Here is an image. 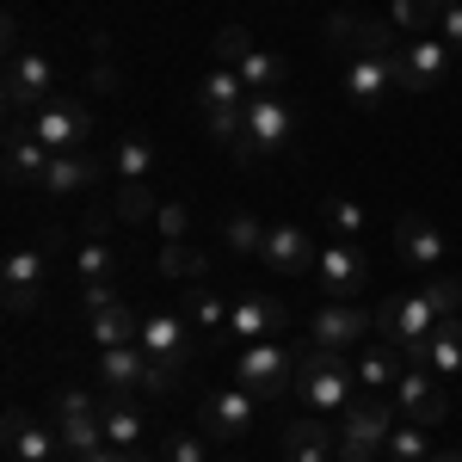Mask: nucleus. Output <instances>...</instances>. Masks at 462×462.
Masks as SVG:
<instances>
[{
  "label": "nucleus",
  "instance_id": "f704fd0d",
  "mask_svg": "<svg viewBox=\"0 0 462 462\" xmlns=\"http://www.w3.org/2000/svg\"><path fill=\"white\" fill-rule=\"evenodd\" d=\"M222 241H228V253H241V259H259V247H265V222L253 210H235L228 222H222Z\"/></svg>",
  "mask_w": 462,
  "mask_h": 462
},
{
  "label": "nucleus",
  "instance_id": "49530a36",
  "mask_svg": "<svg viewBox=\"0 0 462 462\" xmlns=\"http://www.w3.org/2000/svg\"><path fill=\"white\" fill-rule=\"evenodd\" d=\"M438 37H444V43H450V50L462 56V0H444V19H438Z\"/></svg>",
  "mask_w": 462,
  "mask_h": 462
},
{
  "label": "nucleus",
  "instance_id": "c85d7f7f",
  "mask_svg": "<svg viewBox=\"0 0 462 462\" xmlns=\"http://www.w3.org/2000/svg\"><path fill=\"white\" fill-rule=\"evenodd\" d=\"M99 420H106V444H117V450H136L143 444V413L130 407V394H99Z\"/></svg>",
  "mask_w": 462,
  "mask_h": 462
},
{
  "label": "nucleus",
  "instance_id": "3c124183",
  "mask_svg": "<svg viewBox=\"0 0 462 462\" xmlns=\"http://www.w3.org/2000/svg\"><path fill=\"white\" fill-rule=\"evenodd\" d=\"M431 462H462V450H444V457H431Z\"/></svg>",
  "mask_w": 462,
  "mask_h": 462
},
{
  "label": "nucleus",
  "instance_id": "864d4df0",
  "mask_svg": "<svg viewBox=\"0 0 462 462\" xmlns=\"http://www.w3.org/2000/svg\"><path fill=\"white\" fill-rule=\"evenodd\" d=\"M6 462H13V457H6Z\"/></svg>",
  "mask_w": 462,
  "mask_h": 462
},
{
  "label": "nucleus",
  "instance_id": "4468645a",
  "mask_svg": "<svg viewBox=\"0 0 462 462\" xmlns=\"http://www.w3.org/2000/svg\"><path fill=\"white\" fill-rule=\"evenodd\" d=\"M0 148H6V185H43V173H50V148L37 143V130L25 124V117H6Z\"/></svg>",
  "mask_w": 462,
  "mask_h": 462
},
{
  "label": "nucleus",
  "instance_id": "1a4fd4ad",
  "mask_svg": "<svg viewBox=\"0 0 462 462\" xmlns=\"http://www.w3.org/2000/svg\"><path fill=\"white\" fill-rule=\"evenodd\" d=\"M315 235L309 228H296V222H278V228H265V247H259V265L272 272V278H309L315 272Z\"/></svg>",
  "mask_w": 462,
  "mask_h": 462
},
{
  "label": "nucleus",
  "instance_id": "2eb2a0df",
  "mask_svg": "<svg viewBox=\"0 0 462 462\" xmlns=\"http://www.w3.org/2000/svg\"><path fill=\"white\" fill-rule=\"evenodd\" d=\"M394 253H401V265H407V272H420V278H426V272L444 265V235L431 228L426 216H401V222H394Z\"/></svg>",
  "mask_w": 462,
  "mask_h": 462
},
{
  "label": "nucleus",
  "instance_id": "a211bd4d",
  "mask_svg": "<svg viewBox=\"0 0 462 462\" xmlns=\"http://www.w3.org/2000/svg\"><path fill=\"white\" fill-rule=\"evenodd\" d=\"M6 457L13 462H56L62 457V438H56V426H37L32 413H6Z\"/></svg>",
  "mask_w": 462,
  "mask_h": 462
},
{
  "label": "nucleus",
  "instance_id": "4c0bfd02",
  "mask_svg": "<svg viewBox=\"0 0 462 462\" xmlns=\"http://www.w3.org/2000/svg\"><path fill=\"white\" fill-rule=\"evenodd\" d=\"M420 296L431 302V315H462V278H450V272H426V284H420Z\"/></svg>",
  "mask_w": 462,
  "mask_h": 462
},
{
  "label": "nucleus",
  "instance_id": "ddd939ff",
  "mask_svg": "<svg viewBox=\"0 0 462 462\" xmlns=\"http://www.w3.org/2000/svg\"><path fill=\"white\" fill-rule=\"evenodd\" d=\"M394 407H401V420H407V426H426V431H431V426H444L450 394L431 383V370H420V364H413V370L394 383Z\"/></svg>",
  "mask_w": 462,
  "mask_h": 462
},
{
  "label": "nucleus",
  "instance_id": "9d476101",
  "mask_svg": "<svg viewBox=\"0 0 462 462\" xmlns=\"http://www.w3.org/2000/svg\"><path fill=\"white\" fill-rule=\"evenodd\" d=\"M290 309L272 296V290H247V296H235L228 302V333L241 339V346H259V339H278L284 333Z\"/></svg>",
  "mask_w": 462,
  "mask_h": 462
},
{
  "label": "nucleus",
  "instance_id": "6e6552de",
  "mask_svg": "<svg viewBox=\"0 0 462 462\" xmlns=\"http://www.w3.org/2000/svg\"><path fill=\"white\" fill-rule=\"evenodd\" d=\"M315 278L333 302H352V296L370 290V253L357 247V241H327L315 259Z\"/></svg>",
  "mask_w": 462,
  "mask_h": 462
},
{
  "label": "nucleus",
  "instance_id": "8fccbe9b",
  "mask_svg": "<svg viewBox=\"0 0 462 462\" xmlns=\"http://www.w3.org/2000/svg\"><path fill=\"white\" fill-rule=\"evenodd\" d=\"M93 87H99V93H117V69L99 62V69H93Z\"/></svg>",
  "mask_w": 462,
  "mask_h": 462
},
{
  "label": "nucleus",
  "instance_id": "aec40b11",
  "mask_svg": "<svg viewBox=\"0 0 462 462\" xmlns=\"http://www.w3.org/2000/svg\"><path fill=\"white\" fill-rule=\"evenodd\" d=\"M191 333L198 327H185L179 315H167V309H154V315H143V352L148 357H167V364H191Z\"/></svg>",
  "mask_w": 462,
  "mask_h": 462
},
{
  "label": "nucleus",
  "instance_id": "412c9836",
  "mask_svg": "<svg viewBox=\"0 0 462 462\" xmlns=\"http://www.w3.org/2000/svg\"><path fill=\"white\" fill-rule=\"evenodd\" d=\"M87 339H93L99 352H117V346H143V320H136V309L111 302V309H93V315H87Z\"/></svg>",
  "mask_w": 462,
  "mask_h": 462
},
{
  "label": "nucleus",
  "instance_id": "7c9ffc66",
  "mask_svg": "<svg viewBox=\"0 0 462 462\" xmlns=\"http://www.w3.org/2000/svg\"><path fill=\"white\" fill-rule=\"evenodd\" d=\"M111 173L117 179H148L154 173V136H143V130L117 136V148H111Z\"/></svg>",
  "mask_w": 462,
  "mask_h": 462
},
{
  "label": "nucleus",
  "instance_id": "37998d69",
  "mask_svg": "<svg viewBox=\"0 0 462 462\" xmlns=\"http://www.w3.org/2000/svg\"><path fill=\"white\" fill-rule=\"evenodd\" d=\"M93 407H99L93 389H56L50 394V420H62V413H93Z\"/></svg>",
  "mask_w": 462,
  "mask_h": 462
},
{
  "label": "nucleus",
  "instance_id": "603ef678",
  "mask_svg": "<svg viewBox=\"0 0 462 462\" xmlns=\"http://www.w3.org/2000/svg\"><path fill=\"white\" fill-rule=\"evenodd\" d=\"M315 462H333V457H315Z\"/></svg>",
  "mask_w": 462,
  "mask_h": 462
},
{
  "label": "nucleus",
  "instance_id": "c9c22d12",
  "mask_svg": "<svg viewBox=\"0 0 462 462\" xmlns=\"http://www.w3.org/2000/svg\"><path fill=\"white\" fill-rule=\"evenodd\" d=\"M253 50H259V43H253V32H247V25H222V32L210 37L216 69H241V62H247Z\"/></svg>",
  "mask_w": 462,
  "mask_h": 462
},
{
  "label": "nucleus",
  "instance_id": "9b49d317",
  "mask_svg": "<svg viewBox=\"0 0 462 462\" xmlns=\"http://www.w3.org/2000/svg\"><path fill=\"white\" fill-rule=\"evenodd\" d=\"M0 296H6V315H32L43 302V247H13L0 265Z\"/></svg>",
  "mask_w": 462,
  "mask_h": 462
},
{
  "label": "nucleus",
  "instance_id": "a19ab883",
  "mask_svg": "<svg viewBox=\"0 0 462 462\" xmlns=\"http://www.w3.org/2000/svg\"><path fill=\"white\" fill-rule=\"evenodd\" d=\"M117 216H130V222H154V216H161L148 179H124V185H117Z\"/></svg>",
  "mask_w": 462,
  "mask_h": 462
},
{
  "label": "nucleus",
  "instance_id": "f03ea898",
  "mask_svg": "<svg viewBox=\"0 0 462 462\" xmlns=\"http://www.w3.org/2000/svg\"><path fill=\"white\" fill-rule=\"evenodd\" d=\"M394 394H357L352 407L339 413V444H333V462H370L394 431Z\"/></svg>",
  "mask_w": 462,
  "mask_h": 462
},
{
  "label": "nucleus",
  "instance_id": "6ab92c4d",
  "mask_svg": "<svg viewBox=\"0 0 462 462\" xmlns=\"http://www.w3.org/2000/svg\"><path fill=\"white\" fill-rule=\"evenodd\" d=\"M290 130H296V117L278 93H247V136L259 143V154H272V148L290 143Z\"/></svg>",
  "mask_w": 462,
  "mask_h": 462
},
{
  "label": "nucleus",
  "instance_id": "79ce46f5",
  "mask_svg": "<svg viewBox=\"0 0 462 462\" xmlns=\"http://www.w3.org/2000/svg\"><path fill=\"white\" fill-rule=\"evenodd\" d=\"M357 25H364V19H357V13H333V19H327V50H333V56H339V62H346V56H352V43H357Z\"/></svg>",
  "mask_w": 462,
  "mask_h": 462
},
{
  "label": "nucleus",
  "instance_id": "5701e85b",
  "mask_svg": "<svg viewBox=\"0 0 462 462\" xmlns=\"http://www.w3.org/2000/svg\"><path fill=\"white\" fill-rule=\"evenodd\" d=\"M401 346H389V339H383V346H370V352H357V389H370V394H394V383H401V376H407V370H401Z\"/></svg>",
  "mask_w": 462,
  "mask_h": 462
},
{
  "label": "nucleus",
  "instance_id": "20e7f679",
  "mask_svg": "<svg viewBox=\"0 0 462 462\" xmlns=\"http://www.w3.org/2000/svg\"><path fill=\"white\" fill-rule=\"evenodd\" d=\"M290 383H296V352L278 339H259L235 357V389L259 394V401H290Z\"/></svg>",
  "mask_w": 462,
  "mask_h": 462
},
{
  "label": "nucleus",
  "instance_id": "58836bf2",
  "mask_svg": "<svg viewBox=\"0 0 462 462\" xmlns=\"http://www.w3.org/2000/svg\"><path fill=\"white\" fill-rule=\"evenodd\" d=\"M161 272H167V278H185V284H198V278H204V253L191 247V241H161Z\"/></svg>",
  "mask_w": 462,
  "mask_h": 462
},
{
  "label": "nucleus",
  "instance_id": "f8f14e48",
  "mask_svg": "<svg viewBox=\"0 0 462 462\" xmlns=\"http://www.w3.org/2000/svg\"><path fill=\"white\" fill-rule=\"evenodd\" d=\"M259 394H247V389H222V394H210L204 401V413H198V426H204V438H247L253 431V420H259Z\"/></svg>",
  "mask_w": 462,
  "mask_h": 462
},
{
  "label": "nucleus",
  "instance_id": "a18cd8bd",
  "mask_svg": "<svg viewBox=\"0 0 462 462\" xmlns=\"http://www.w3.org/2000/svg\"><path fill=\"white\" fill-rule=\"evenodd\" d=\"M154 228H161V241H185V228H191V210H185V204H161Z\"/></svg>",
  "mask_w": 462,
  "mask_h": 462
},
{
  "label": "nucleus",
  "instance_id": "4be33fe9",
  "mask_svg": "<svg viewBox=\"0 0 462 462\" xmlns=\"http://www.w3.org/2000/svg\"><path fill=\"white\" fill-rule=\"evenodd\" d=\"M394 87V69L389 62H376V56H346V93H352V106H383V93Z\"/></svg>",
  "mask_w": 462,
  "mask_h": 462
},
{
  "label": "nucleus",
  "instance_id": "ea45409f",
  "mask_svg": "<svg viewBox=\"0 0 462 462\" xmlns=\"http://www.w3.org/2000/svg\"><path fill=\"white\" fill-rule=\"evenodd\" d=\"M383 457L389 462H431V450H426V426H401L389 431V444H383Z\"/></svg>",
  "mask_w": 462,
  "mask_h": 462
},
{
  "label": "nucleus",
  "instance_id": "f3484780",
  "mask_svg": "<svg viewBox=\"0 0 462 462\" xmlns=\"http://www.w3.org/2000/svg\"><path fill=\"white\" fill-rule=\"evenodd\" d=\"M339 444V420L333 413H302L284 426V462H315V457H333Z\"/></svg>",
  "mask_w": 462,
  "mask_h": 462
},
{
  "label": "nucleus",
  "instance_id": "72a5a7b5",
  "mask_svg": "<svg viewBox=\"0 0 462 462\" xmlns=\"http://www.w3.org/2000/svg\"><path fill=\"white\" fill-rule=\"evenodd\" d=\"M241 80H247V93H278V87H284V56H278V50H253L247 62H241Z\"/></svg>",
  "mask_w": 462,
  "mask_h": 462
},
{
  "label": "nucleus",
  "instance_id": "f257e3e1",
  "mask_svg": "<svg viewBox=\"0 0 462 462\" xmlns=\"http://www.w3.org/2000/svg\"><path fill=\"white\" fill-rule=\"evenodd\" d=\"M290 401H302L309 413H346L357 401V364H346V352H333V346H315L309 339V352H296V383H290Z\"/></svg>",
  "mask_w": 462,
  "mask_h": 462
},
{
  "label": "nucleus",
  "instance_id": "cd10ccee",
  "mask_svg": "<svg viewBox=\"0 0 462 462\" xmlns=\"http://www.w3.org/2000/svg\"><path fill=\"white\" fill-rule=\"evenodd\" d=\"M56 426V438H62V457L80 462V457H93L99 444H106V420H99V407L93 413H62V420H50Z\"/></svg>",
  "mask_w": 462,
  "mask_h": 462
},
{
  "label": "nucleus",
  "instance_id": "0eeeda50",
  "mask_svg": "<svg viewBox=\"0 0 462 462\" xmlns=\"http://www.w3.org/2000/svg\"><path fill=\"white\" fill-rule=\"evenodd\" d=\"M450 56L457 50L444 37H407L401 56H394V93H431V87H444Z\"/></svg>",
  "mask_w": 462,
  "mask_h": 462
},
{
  "label": "nucleus",
  "instance_id": "09e8293b",
  "mask_svg": "<svg viewBox=\"0 0 462 462\" xmlns=\"http://www.w3.org/2000/svg\"><path fill=\"white\" fill-rule=\"evenodd\" d=\"M80 462H148V457H143V444H136V450H117V444H99L93 457H80Z\"/></svg>",
  "mask_w": 462,
  "mask_h": 462
},
{
  "label": "nucleus",
  "instance_id": "423d86ee",
  "mask_svg": "<svg viewBox=\"0 0 462 462\" xmlns=\"http://www.w3.org/2000/svg\"><path fill=\"white\" fill-rule=\"evenodd\" d=\"M32 130L50 154H87V148H93V117H87L80 99H50V106H37Z\"/></svg>",
  "mask_w": 462,
  "mask_h": 462
},
{
  "label": "nucleus",
  "instance_id": "bb28decb",
  "mask_svg": "<svg viewBox=\"0 0 462 462\" xmlns=\"http://www.w3.org/2000/svg\"><path fill=\"white\" fill-rule=\"evenodd\" d=\"M420 370H431V376H462V315H444L431 327L426 364H420Z\"/></svg>",
  "mask_w": 462,
  "mask_h": 462
},
{
  "label": "nucleus",
  "instance_id": "473e14b6",
  "mask_svg": "<svg viewBox=\"0 0 462 462\" xmlns=\"http://www.w3.org/2000/svg\"><path fill=\"white\" fill-rule=\"evenodd\" d=\"M185 309H191V327L198 333H228V302L210 284H185Z\"/></svg>",
  "mask_w": 462,
  "mask_h": 462
},
{
  "label": "nucleus",
  "instance_id": "7ed1b4c3",
  "mask_svg": "<svg viewBox=\"0 0 462 462\" xmlns=\"http://www.w3.org/2000/svg\"><path fill=\"white\" fill-rule=\"evenodd\" d=\"M431 327H438V315H431V302L420 290H394V296H383V309H376V333H383L389 346H401L407 364H426Z\"/></svg>",
  "mask_w": 462,
  "mask_h": 462
},
{
  "label": "nucleus",
  "instance_id": "c756f323",
  "mask_svg": "<svg viewBox=\"0 0 462 462\" xmlns=\"http://www.w3.org/2000/svg\"><path fill=\"white\" fill-rule=\"evenodd\" d=\"M198 111H222V106H247V80L235 69H210L204 80H198Z\"/></svg>",
  "mask_w": 462,
  "mask_h": 462
},
{
  "label": "nucleus",
  "instance_id": "393cba45",
  "mask_svg": "<svg viewBox=\"0 0 462 462\" xmlns=\"http://www.w3.org/2000/svg\"><path fill=\"white\" fill-rule=\"evenodd\" d=\"M143 370H148V352H143V346H117V352H99V389H106V394L143 389Z\"/></svg>",
  "mask_w": 462,
  "mask_h": 462
},
{
  "label": "nucleus",
  "instance_id": "b1692460",
  "mask_svg": "<svg viewBox=\"0 0 462 462\" xmlns=\"http://www.w3.org/2000/svg\"><path fill=\"white\" fill-rule=\"evenodd\" d=\"M74 272H80V284H117V247L106 241V228L93 222L87 228V241L74 247Z\"/></svg>",
  "mask_w": 462,
  "mask_h": 462
},
{
  "label": "nucleus",
  "instance_id": "a878e982",
  "mask_svg": "<svg viewBox=\"0 0 462 462\" xmlns=\"http://www.w3.org/2000/svg\"><path fill=\"white\" fill-rule=\"evenodd\" d=\"M106 173V161L87 148V154H50V173H43V191H56V198H69L80 185H93V179Z\"/></svg>",
  "mask_w": 462,
  "mask_h": 462
},
{
  "label": "nucleus",
  "instance_id": "2f4dec72",
  "mask_svg": "<svg viewBox=\"0 0 462 462\" xmlns=\"http://www.w3.org/2000/svg\"><path fill=\"white\" fill-rule=\"evenodd\" d=\"M394 32L401 37H438V19H444V0H394Z\"/></svg>",
  "mask_w": 462,
  "mask_h": 462
},
{
  "label": "nucleus",
  "instance_id": "39448f33",
  "mask_svg": "<svg viewBox=\"0 0 462 462\" xmlns=\"http://www.w3.org/2000/svg\"><path fill=\"white\" fill-rule=\"evenodd\" d=\"M0 99H6V117H32L37 106H50V99H56V62H50L43 50H13V56H6V87H0Z\"/></svg>",
  "mask_w": 462,
  "mask_h": 462
},
{
  "label": "nucleus",
  "instance_id": "de8ad7c7",
  "mask_svg": "<svg viewBox=\"0 0 462 462\" xmlns=\"http://www.w3.org/2000/svg\"><path fill=\"white\" fill-rule=\"evenodd\" d=\"M80 302H87V315L93 309H111L117 302V284H80Z\"/></svg>",
  "mask_w": 462,
  "mask_h": 462
},
{
  "label": "nucleus",
  "instance_id": "dca6fc26",
  "mask_svg": "<svg viewBox=\"0 0 462 462\" xmlns=\"http://www.w3.org/2000/svg\"><path fill=\"white\" fill-rule=\"evenodd\" d=\"M309 333H315V346L352 352L364 333H376V315H364V309H352V302H327V309L309 320Z\"/></svg>",
  "mask_w": 462,
  "mask_h": 462
},
{
  "label": "nucleus",
  "instance_id": "c03bdc74",
  "mask_svg": "<svg viewBox=\"0 0 462 462\" xmlns=\"http://www.w3.org/2000/svg\"><path fill=\"white\" fill-rule=\"evenodd\" d=\"M161 462H210V450H204V438H198V431H179V438H167Z\"/></svg>",
  "mask_w": 462,
  "mask_h": 462
},
{
  "label": "nucleus",
  "instance_id": "e433bc0d",
  "mask_svg": "<svg viewBox=\"0 0 462 462\" xmlns=\"http://www.w3.org/2000/svg\"><path fill=\"white\" fill-rule=\"evenodd\" d=\"M320 216H327V228H333V241H357L364 235V210H357V198H320Z\"/></svg>",
  "mask_w": 462,
  "mask_h": 462
}]
</instances>
